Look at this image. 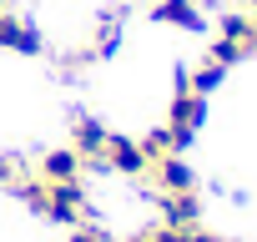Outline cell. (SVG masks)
Here are the masks:
<instances>
[{
	"mask_svg": "<svg viewBox=\"0 0 257 242\" xmlns=\"http://www.w3.org/2000/svg\"><path fill=\"white\" fill-rule=\"evenodd\" d=\"M106 127H101V121H76V127H71V152L86 162V167H96L101 162V147H106Z\"/></svg>",
	"mask_w": 257,
	"mask_h": 242,
	"instance_id": "obj_3",
	"label": "cell"
},
{
	"mask_svg": "<svg viewBox=\"0 0 257 242\" xmlns=\"http://www.w3.org/2000/svg\"><path fill=\"white\" fill-rule=\"evenodd\" d=\"M81 167H86V162H81L76 152H51V157L36 167V177H41V182H81Z\"/></svg>",
	"mask_w": 257,
	"mask_h": 242,
	"instance_id": "obj_4",
	"label": "cell"
},
{
	"mask_svg": "<svg viewBox=\"0 0 257 242\" xmlns=\"http://www.w3.org/2000/svg\"><path fill=\"white\" fill-rule=\"evenodd\" d=\"M222 71H227V66H222V61H212V56H207V61H202V66H192V76H187V81H182V86H192V91H197V96H207V91H212V86H217V81H222Z\"/></svg>",
	"mask_w": 257,
	"mask_h": 242,
	"instance_id": "obj_5",
	"label": "cell"
},
{
	"mask_svg": "<svg viewBox=\"0 0 257 242\" xmlns=\"http://www.w3.org/2000/svg\"><path fill=\"white\" fill-rule=\"evenodd\" d=\"M197 127H202V96H197L192 86H177V96H172V116H167L172 142L187 147V142L197 137Z\"/></svg>",
	"mask_w": 257,
	"mask_h": 242,
	"instance_id": "obj_2",
	"label": "cell"
},
{
	"mask_svg": "<svg viewBox=\"0 0 257 242\" xmlns=\"http://www.w3.org/2000/svg\"><path fill=\"white\" fill-rule=\"evenodd\" d=\"M71 242H106V237H101V232H96V227H91V222H81V227H76V232H71Z\"/></svg>",
	"mask_w": 257,
	"mask_h": 242,
	"instance_id": "obj_6",
	"label": "cell"
},
{
	"mask_svg": "<svg viewBox=\"0 0 257 242\" xmlns=\"http://www.w3.org/2000/svg\"><path fill=\"white\" fill-rule=\"evenodd\" d=\"M252 51H257V21H252V11H247V16H222L217 41H212V61L232 66V61H242V56H252Z\"/></svg>",
	"mask_w": 257,
	"mask_h": 242,
	"instance_id": "obj_1",
	"label": "cell"
}]
</instances>
